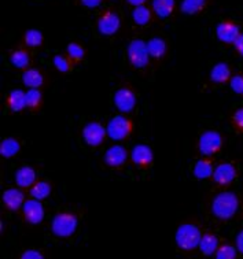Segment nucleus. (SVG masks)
Wrapping results in <instances>:
<instances>
[{
  "label": "nucleus",
  "instance_id": "obj_32",
  "mask_svg": "<svg viewBox=\"0 0 243 259\" xmlns=\"http://www.w3.org/2000/svg\"><path fill=\"white\" fill-rule=\"evenodd\" d=\"M66 51L69 54V57H71L72 59H76V61H81L85 55L84 48L81 47L80 44H77V42H69Z\"/></svg>",
  "mask_w": 243,
  "mask_h": 259
},
{
  "label": "nucleus",
  "instance_id": "obj_11",
  "mask_svg": "<svg viewBox=\"0 0 243 259\" xmlns=\"http://www.w3.org/2000/svg\"><path fill=\"white\" fill-rule=\"evenodd\" d=\"M216 34L220 41L225 44H234L235 40L239 37L240 30L239 26L234 22H220L216 28Z\"/></svg>",
  "mask_w": 243,
  "mask_h": 259
},
{
  "label": "nucleus",
  "instance_id": "obj_23",
  "mask_svg": "<svg viewBox=\"0 0 243 259\" xmlns=\"http://www.w3.org/2000/svg\"><path fill=\"white\" fill-rule=\"evenodd\" d=\"M22 82L29 88H40L44 82V77L36 69H28L22 74Z\"/></svg>",
  "mask_w": 243,
  "mask_h": 259
},
{
  "label": "nucleus",
  "instance_id": "obj_40",
  "mask_svg": "<svg viewBox=\"0 0 243 259\" xmlns=\"http://www.w3.org/2000/svg\"><path fill=\"white\" fill-rule=\"evenodd\" d=\"M128 3L133 7H139V6H145V3L147 0H126Z\"/></svg>",
  "mask_w": 243,
  "mask_h": 259
},
{
  "label": "nucleus",
  "instance_id": "obj_24",
  "mask_svg": "<svg viewBox=\"0 0 243 259\" xmlns=\"http://www.w3.org/2000/svg\"><path fill=\"white\" fill-rule=\"evenodd\" d=\"M206 5V0H183L180 5V10L183 14L195 15L203 10Z\"/></svg>",
  "mask_w": 243,
  "mask_h": 259
},
{
  "label": "nucleus",
  "instance_id": "obj_38",
  "mask_svg": "<svg viewBox=\"0 0 243 259\" xmlns=\"http://www.w3.org/2000/svg\"><path fill=\"white\" fill-rule=\"evenodd\" d=\"M234 46H235V50L240 54L243 57V34H239V37L235 40L234 42Z\"/></svg>",
  "mask_w": 243,
  "mask_h": 259
},
{
  "label": "nucleus",
  "instance_id": "obj_15",
  "mask_svg": "<svg viewBox=\"0 0 243 259\" xmlns=\"http://www.w3.org/2000/svg\"><path fill=\"white\" fill-rule=\"evenodd\" d=\"M3 203L9 207L11 211H17L18 208L24 206L25 203V195L24 192L18 188H10L3 192Z\"/></svg>",
  "mask_w": 243,
  "mask_h": 259
},
{
  "label": "nucleus",
  "instance_id": "obj_16",
  "mask_svg": "<svg viewBox=\"0 0 243 259\" xmlns=\"http://www.w3.org/2000/svg\"><path fill=\"white\" fill-rule=\"evenodd\" d=\"M36 170L30 167V166H22L21 169L17 170L15 173V183L21 188H28V187H32L36 181Z\"/></svg>",
  "mask_w": 243,
  "mask_h": 259
},
{
  "label": "nucleus",
  "instance_id": "obj_13",
  "mask_svg": "<svg viewBox=\"0 0 243 259\" xmlns=\"http://www.w3.org/2000/svg\"><path fill=\"white\" fill-rule=\"evenodd\" d=\"M131 158L136 165L147 166L154 159V152L147 144H137L132 148Z\"/></svg>",
  "mask_w": 243,
  "mask_h": 259
},
{
  "label": "nucleus",
  "instance_id": "obj_18",
  "mask_svg": "<svg viewBox=\"0 0 243 259\" xmlns=\"http://www.w3.org/2000/svg\"><path fill=\"white\" fill-rule=\"evenodd\" d=\"M211 80L216 84H223L225 81L231 80V70L228 65L224 62L216 63L211 70Z\"/></svg>",
  "mask_w": 243,
  "mask_h": 259
},
{
  "label": "nucleus",
  "instance_id": "obj_19",
  "mask_svg": "<svg viewBox=\"0 0 243 259\" xmlns=\"http://www.w3.org/2000/svg\"><path fill=\"white\" fill-rule=\"evenodd\" d=\"M219 248V239L212 233H206L201 237L199 241V250L202 251V254L206 256L216 254V251Z\"/></svg>",
  "mask_w": 243,
  "mask_h": 259
},
{
  "label": "nucleus",
  "instance_id": "obj_10",
  "mask_svg": "<svg viewBox=\"0 0 243 259\" xmlns=\"http://www.w3.org/2000/svg\"><path fill=\"white\" fill-rule=\"evenodd\" d=\"M114 104L121 113H129L135 109L136 95L128 88H120L114 94Z\"/></svg>",
  "mask_w": 243,
  "mask_h": 259
},
{
  "label": "nucleus",
  "instance_id": "obj_33",
  "mask_svg": "<svg viewBox=\"0 0 243 259\" xmlns=\"http://www.w3.org/2000/svg\"><path fill=\"white\" fill-rule=\"evenodd\" d=\"M52 63H54L56 70L61 71V73H66V71L71 70V63L63 55H55L52 59Z\"/></svg>",
  "mask_w": 243,
  "mask_h": 259
},
{
  "label": "nucleus",
  "instance_id": "obj_28",
  "mask_svg": "<svg viewBox=\"0 0 243 259\" xmlns=\"http://www.w3.org/2000/svg\"><path fill=\"white\" fill-rule=\"evenodd\" d=\"M132 18H133L136 25L143 26V25H147L150 22L151 11L146 6H139V7H135L133 11H132Z\"/></svg>",
  "mask_w": 243,
  "mask_h": 259
},
{
  "label": "nucleus",
  "instance_id": "obj_6",
  "mask_svg": "<svg viewBox=\"0 0 243 259\" xmlns=\"http://www.w3.org/2000/svg\"><path fill=\"white\" fill-rule=\"evenodd\" d=\"M120 26H121V18L113 10L105 11L98 19V30L99 33L103 34V36H113V34H116Z\"/></svg>",
  "mask_w": 243,
  "mask_h": 259
},
{
  "label": "nucleus",
  "instance_id": "obj_26",
  "mask_svg": "<svg viewBox=\"0 0 243 259\" xmlns=\"http://www.w3.org/2000/svg\"><path fill=\"white\" fill-rule=\"evenodd\" d=\"M51 193V185L47 181H39L36 184L32 185L30 188V196L38 200H44L47 199Z\"/></svg>",
  "mask_w": 243,
  "mask_h": 259
},
{
  "label": "nucleus",
  "instance_id": "obj_5",
  "mask_svg": "<svg viewBox=\"0 0 243 259\" xmlns=\"http://www.w3.org/2000/svg\"><path fill=\"white\" fill-rule=\"evenodd\" d=\"M132 131V123L131 121L125 118L124 115H116L109 121L108 126H106V132L108 136L112 140L116 142H121L124 139L128 137V135Z\"/></svg>",
  "mask_w": 243,
  "mask_h": 259
},
{
  "label": "nucleus",
  "instance_id": "obj_14",
  "mask_svg": "<svg viewBox=\"0 0 243 259\" xmlns=\"http://www.w3.org/2000/svg\"><path fill=\"white\" fill-rule=\"evenodd\" d=\"M128 158V152L122 146H112L109 147L105 152V163L112 167L121 166Z\"/></svg>",
  "mask_w": 243,
  "mask_h": 259
},
{
  "label": "nucleus",
  "instance_id": "obj_39",
  "mask_svg": "<svg viewBox=\"0 0 243 259\" xmlns=\"http://www.w3.org/2000/svg\"><path fill=\"white\" fill-rule=\"evenodd\" d=\"M236 250L240 252V254H243V229L238 233V236H236Z\"/></svg>",
  "mask_w": 243,
  "mask_h": 259
},
{
  "label": "nucleus",
  "instance_id": "obj_3",
  "mask_svg": "<svg viewBox=\"0 0 243 259\" xmlns=\"http://www.w3.org/2000/svg\"><path fill=\"white\" fill-rule=\"evenodd\" d=\"M79 226V220L71 212H59L52 218L51 231L58 237H71Z\"/></svg>",
  "mask_w": 243,
  "mask_h": 259
},
{
  "label": "nucleus",
  "instance_id": "obj_34",
  "mask_svg": "<svg viewBox=\"0 0 243 259\" xmlns=\"http://www.w3.org/2000/svg\"><path fill=\"white\" fill-rule=\"evenodd\" d=\"M229 85H231V90L234 91L235 94L243 95V75L236 74L231 77Z\"/></svg>",
  "mask_w": 243,
  "mask_h": 259
},
{
  "label": "nucleus",
  "instance_id": "obj_29",
  "mask_svg": "<svg viewBox=\"0 0 243 259\" xmlns=\"http://www.w3.org/2000/svg\"><path fill=\"white\" fill-rule=\"evenodd\" d=\"M25 42L29 47H40L43 42V33L38 29H28L25 32Z\"/></svg>",
  "mask_w": 243,
  "mask_h": 259
},
{
  "label": "nucleus",
  "instance_id": "obj_1",
  "mask_svg": "<svg viewBox=\"0 0 243 259\" xmlns=\"http://www.w3.org/2000/svg\"><path fill=\"white\" fill-rule=\"evenodd\" d=\"M239 207L238 196L234 192L219 193L212 202V212L220 220H229L236 214Z\"/></svg>",
  "mask_w": 243,
  "mask_h": 259
},
{
  "label": "nucleus",
  "instance_id": "obj_12",
  "mask_svg": "<svg viewBox=\"0 0 243 259\" xmlns=\"http://www.w3.org/2000/svg\"><path fill=\"white\" fill-rule=\"evenodd\" d=\"M213 180L220 185H228L231 184L234 179L236 177V170L234 165L231 163H221L213 170Z\"/></svg>",
  "mask_w": 243,
  "mask_h": 259
},
{
  "label": "nucleus",
  "instance_id": "obj_30",
  "mask_svg": "<svg viewBox=\"0 0 243 259\" xmlns=\"http://www.w3.org/2000/svg\"><path fill=\"white\" fill-rule=\"evenodd\" d=\"M42 103V92L38 88H30L26 92V107L36 109Z\"/></svg>",
  "mask_w": 243,
  "mask_h": 259
},
{
  "label": "nucleus",
  "instance_id": "obj_4",
  "mask_svg": "<svg viewBox=\"0 0 243 259\" xmlns=\"http://www.w3.org/2000/svg\"><path fill=\"white\" fill-rule=\"evenodd\" d=\"M149 48L147 42L143 41L142 38H135L129 42L128 46V59L131 62V65L136 69H143L149 65L150 61Z\"/></svg>",
  "mask_w": 243,
  "mask_h": 259
},
{
  "label": "nucleus",
  "instance_id": "obj_7",
  "mask_svg": "<svg viewBox=\"0 0 243 259\" xmlns=\"http://www.w3.org/2000/svg\"><path fill=\"white\" fill-rule=\"evenodd\" d=\"M221 143H223V139H221V135L219 132H216V131H206L199 137L198 147H199V151L203 155L211 156L220 150Z\"/></svg>",
  "mask_w": 243,
  "mask_h": 259
},
{
  "label": "nucleus",
  "instance_id": "obj_9",
  "mask_svg": "<svg viewBox=\"0 0 243 259\" xmlns=\"http://www.w3.org/2000/svg\"><path fill=\"white\" fill-rule=\"evenodd\" d=\"M22 211H24L26 221L33 225H39L44 220V207H43L42 200H38V199L32 198L29 200H25Z\"/></svg>",
  "mask_w": 243,
  "mask_h": 259
},
{
  "label": "nucleus",
  "instance_id": "obj_36",
  "mask_svg": "<svg viewBox=\"0 0 243 259\" xmlns=\"http://www.w3.org/2000/svg\"><path fill=\"white\" fill-rule=\"evenodd\" d=\"M80 2L87 9H96V7L102 5V0H80Z\"/></svg>",
  "mask_w": 243,
  "mask_h": 259
},
{
  "label": "nucleus",
  "instance_id": "obj_35",
  "mask_svg": "<svg viewBox=\"0 0 243 259\" xmlns=\"http://www.w3.org/2000/svg\"><path fill=\"white\" fill-rule=\"evenodd\" d=\"M21 258L22 259H43L44 256H43L42 252L38 250H26L22 252Z\"/></svg>",
  "mask_w": 243,
  "mask_h": 259
},
{
  "label": "nucleus",
  "instance_id": "obj_17",
  "mask_svg": "<svg viewBox=\"0 0 243 259\" xmlns=\"http://www.w3.org/2000/svg\"><path fill=\"white\" fill-rule=\"evenodd\" d=\"M7 103H9L10 109L14 113H19L21 110L26 107V92L21 90L11 91L7 98Z\"/></svg>",
  "mask_w": 243,
  "mask_h": 259
},
{
  "label": "nucleus",
  "instance_id": "obj_2",
  "mask_svg": "<svg viewBox=\"0 0 243 259\" xmlns=\"http://www.w3.org/2000/svg\"><path fill=\"white\" fill-rule=\"evenodd\" d=\"M201 237V231L198 226L194 225V224H183L176 231L175 241H176V245L179 248L184 251H191L196 247H199Z\"/></svg>",
  "mask_w": 243,
  "mask_h": 259
},
{
  "label": "nucleus",
  "instance_id": "obj_25",
  "mask_svg": "<svg viewBox=\"0 0 243 259\" xmlns=\"http://www.w3.org/2000/svg\"><path fill=\"white\" fill-rule=\"evenodd\" d=\"M194 176L198 180H206L213 176V167L209 160L199 159L194 166Z\"/></svg>",
  "mask_w": 243,
  "mask_h": 259
},
{
  "label": "nucleus",
  "instance_id": "obj_37",
  "mask_svg": "<svg viewBox=\"0 0 243 259\" xmlns=\"http://www.w3.org/2000/svg\"><path fill=\"white\" fill-rule=\"evenodd\" d=\"M234 121L239 127L243 129V109L236 110V113L234 114Z\"/></svg>",
  "mask_w": 243,
  "mask_h": 259
},
{
  "label": "nucleus",
  "instance_id": "obj_22",
  "mask_svg": "<svg viewBox=\"0 0 243 259\" xmlns=\"http://www.w3.org/2000/svg\"><path fill=\"white\" fill-rule=\"evenodd\" d=\"M147 48H149V54L151 58L159 59L165 55L166 52V41L161 37H153L147 41Z\"/></svg>",
  "mask_w": 243,
  "mask_h": 259
},
{
  "label": "nucleus",
  "instance_id": "obj_21",
  "mask_svg": "<svg viewBox=\"0 0 243 259\" xmlns=\"http://www.w3.org/2000/svg\"><path fill=\"white\" fill-rule=\"evenodd\" d=\"M19 150H21V144L17 139H13V137L5 139L0 143V155L3 158H13L18 154Z\"/></svg>",
  "mask_w": 243,
  "mask_h": 259
},
{
  "label": "nucleus",
  "instance_id": "obj_31",
  "mask_svg": "<svg viewBox=\"0 0 243 259\" xmlns=\"http://www.w3.org/2000/svg\"><path fill=\"white\" fill-rule=\"evenodd\" d=\"M215 255L217 259H234L236 256V250L232 245L224 244L217 248Z\"/></svg>",
  "mask_w": 243,
  "mask_h": 259
},
{
  "label": "nucleus",
  "instance_id": "obj_8",
  "mask_svg": "<svg viewBox=\"0 0 243 259\" xmlns=\"http://www.w3.org/2000/svg\"><path fill=\"white\" fill-rule=\"evenodd\" d=\"M108 135L106 127H103L99 122H88L83 127V139L84 142L91 147H98L105 140V136Z\"/></svg>",
  "mask_w": 243,
  "mask_h": 259
},
{
  "label": "nucleus",
  "instance_id": "obj_20",
  "mask_svg": "<svg viewBox=\"0 0 243 259\" xmlns=\"http://www.w3.org/2000/svg\"><path fill=\"white\" fill-rule=\"evenodd\" d=\"M153 10L161 19L168 18L175 10V0H153Z\"/></svg>",
  "mask_w": 243,
  "mask_h": 259
},
{
  "label": "nucleus",
  "instance_id": "obj_27",
  "mask_svg": "<svg viewBox=\"0 0 243 259\" xmlns=\"http://www.w3.org/2000/svg\"><path fill=\"white\" fill-rule=\"evenodd\" d=\"M10 62H11V65L14 67H17V69H25V67L29 66L30 58H29V54L26 51L17 50V51L11 52V55H10Z\"/></svg>",
  "mask_w": 243,
  "mask_h": 259
}]
</instances>
